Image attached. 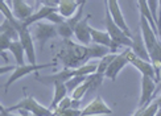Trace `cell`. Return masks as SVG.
Wrapping results in <instances>:
<instances>
[{"instance_id": "obj_3", "label": "cell", "mask_w": 161, "mask_h": 116, "mask_svg": "<svg viewBox=\"0 0 161 116\" xmlns=\"http://www.w3.org/2000/svg\"><path fill=\"white\" fill-rule=\"evenodd\" d=\"M104 26H106V32L110 35L112 42H115L119 46H124V47H130L132 46V38H130L125 33L119 28V26L114 23V20L110 15L108 9L106 8V17H104Z\"/></svg>"}, {"instance_id": "obj_1", "label": "cell", "mask_w": 161, "mask_h": 116, "mask_svg": "<svg viewBox=\"0 0 161 116\" xmlns=\"http://www.w3.org/2000/svg\"><path fill=\"white\" fill-rule=\"evenodd\" d=\"M61 59L64 69H78L89 61V46L73 42L71 40H64V46L57 54Z\"/></svg>"}, {"instance_id": "obj_25", "label": "cell", "mask_w": 161, "mask_h": 116, "mask_svg": "<svg viewBox=\"0 0 161 116\" xmlns=\"http://www.w3.org/2000/svg\"><path fill=\"white\" fill-rule=\"evenodd\" d=\"M57 33H58V36L62 37L64 40H70L73 37V35H74V30L68 25V23H66V20H65L62 24L57 25Z\"/></svg>"}, {"instance_id": "obj_26", "label": "cell", "mask_w": 161, "mask_h": 116, "mask_svg": "<svg viewBox=\"0 0 161 116\" xmlns=\"http://www.w3.org/2000/svg\"><path fill=\"white\" fill-rule=\"evenodd\" d=\"M89 78V82H90V91H95L98 88L102 86L103 80H104V75L103 74H99V73H95V74H91V75L87 77Z\"/></svg>"}, {"instance_id": "obj_16", "label": "cell", "mask_w": 161, "mask_h": 116, "mask_svg": "<svg viewBox=\"0 0 161 116\" xmlns=\"http://www.w3.org/2000/svg\"><path fill=\"white\" fill-rule=\"evenodd\" d=\"M131 50L133 52V54H135L136 57L151 62L149 53H148V50H147V46H145V42H144V40H143L140 28L135 33H132V46H131Z\"/></svg>"}, {"instance_id": "obj_12", "label": "cell", "mask_w": 161, "mask_h": 116, "mask_svg": "<svg viewBox=\"0 0 161 116\" xmlns=\"http://www.w3.org/2000/svg\"><path fill=\"white\" fill-rule=\"evenodd\" d=\"M90 15H87L83 17V20L80 21L74 29V37L77 38L78 44L83 45V46H89L91 45V26L89 25V20Z\"/></svg>"}, {"instance_id": "obj_4", "label": "cell", "mask_w": 161, "mask_h": 116, "mask_svg": "<svg viewBox=\"0 0 161 116\" xmlns=\"http://www.w3.org/2000/svg\"><path fill=\"white\" fill-rule=\"evenodd\" d=\"M58 36L57 33V25L48 23V21H40L35 24V32H33V40L38 44L40 49L42 50L45 44L50 38H54Z\"/></svg>"}, {"instance_id": "obj_13", "label": "cell", "mask_w": 161, "mask_h": 116, "mask_svg": "<svg viewBox=\"0 0 161 116\" xmlns=\"http://www.w3.org/2000/svg\"><path fill=\"white\" fill-rule=\"evenodd\" d=\"M74 74H73V69H64L58 73H54L52 75H44V77H40V75H36V79L42 85H46V86H54L56 83H66L68 80H70Z\"/></svg>"}, {"instance_id": "obj_36", "label": "cell", "mask_w": 161, "mask_h": 116, "mask_svg": "<svg viewBox=\"0 0 161 116\" xmlns=\"http://www.w3.org/2000/svg\"><path fill=\"white\" fill-rule=\"evenodd\" d=\"M153 102H155V103H156V104L158 106V108H160V107H161V95H160L158 98H156V99L153 100Z\"/></svg>"}, {"instance_id": "obj_32", "label": "cell", "mask_w": 161, "mask_h": 116, "mask_svg": "<svg viewBox=\"0 0 161 116\" xmlns=\"http://www.w3.org/2000/svg\"><path fill=\"white\" fill-rule=\"evenodd\" d=\"M12 42H13V41L11 38H8V37L4 36V35H0V49H2V52L9 50Z\"/></svg>"}, {"instance_id": "obj_7", "label": "cell", "mask_w": 161, "mask_h": 116, "mask_svg": "<svg viewBox=\"0 0 161 116\" xmlns=\"http://www.w3.org/2000/svg\"><path fill=\"white\" fill-rule=\"evenodd\" d=\"M104 4H106V8L108 9V12H110L114 23H115L130 38H132V32H131V29L128 28V25H127V23H125L124 15H123L122 9H120L118 0H107Z\"/></svg>"}, {"instance_id": "obj_22", "label": "cell", "mask_w": 161, "mask_h": 116, "mask_svg": "<svg viewBox=\"0 0 161 116\" xmlns=\"http://www.w3.org/2000/svg\"><path fill=\"white\" fill-rule=\"evenodd\" d=\"M111 53L110 47H106L98 44H91L89 45V61L90 59H102L107 54Z\"/></svg>"}, {"instance_id": "obj_28", "label": "cell", "mask_w": 161, "mask_h": 116, "mask_svg": "<svg viewBox=\"0 0 161 116\" xmlns=\"http://www.w3.org/2000/svg\"><path fill=\"white\" fill-rule=\"evenodd\" d=\"M86 79H87V77H73L70 80H68L65 83L66 85V88H68L69 92H74L80 85L85 83Z\"/></svg>"}, {"instance_id": "obj_29", "label": "cell", "mask_w": 161, "mask_h": 116, "mask_svg": "<svg viewBox=\"0 0 161 116\" xmlns=\"http://www.w3.org/2000/svg\"><path fill=\"white\" fill-rule=\"evenodd\" d=\"M54 116H82V110L69 108V110H53Z\"/></svg>"}, {"instance_id": "obj_30", "label": "cell", "mask_w": 161, "mask_h": 116, "mask_svg": "<svg viewBox=\"0 0 161 116\" xmlns=\"http://www.w3.org/2000/svg\"><path fill=\"white\" fill-rule=\"evenodd\" d=\"M69 108H74V100L69 97H66L61 103L57 106L56 110H69Z\"/></svg>"}, {"instance_id": "obj_34", "label": "cell", "mask_w": 161, "mask_h": 116, "mask_svg": "<svg viewBox=\"0 0 161 116\" xmlns=\"http://www.w3.org/2000/svg\"><path fill=\"white\" fill-rule=\"evenodd\" d=\"M16 67H17V65L2 66V69H0V73H2V74H4V73H7V71H9V70H12V71H15V70H16Z\"/></svg>"}, {"instance_id": "obj_2", "label": "cell", "mask_w": 161, "mask_h": 116, "mask_svg": "<svg viewBox=\"0 0 161 116\" xmlns=\"http://www.w3.org/2000/svg\"><path fill=\"white\" fill-rule=\"evenodd\" d=\"M5 108H7V111H9V112L23 110V111L31 112L35 116H54V113H53V111L50 108H46V107L41 106L33 97H25L23 100H20L15 106L5 107Z\"/></svg>"}, {"instance_id": "obj_31", "label": "cell", "mask_w": 161, "mask_h": 116, "mask_svg": "<svg viewBox=\"0 0 161 116\" xmlns=\"http://www.w3.org/2000/svg\"><path fill=\"white\" fill-rule=\"evenodd\" d=\"M157 7H158V2H155V0H151L148 2V8L151 11V15L155 20V23L157 25V20H158V15H157Z\"/></svg>"}, {"instance_id": "obj_37", "label": "cell", "mask_w": 161, "mask_h": 116, "mask_svg": "<svg viewBox=\"0 0 161 116\" xmlns=\"http://www.w3.org/2000/svg\"><path fill=\"white\" fill-rule=\"evenodd\" d=\"M156 116H161V107L158 108V111H157V113H156Z\"/></svg>"}, {"instance_id": "obj_5", "label": "cell", "mask_w": 161, "mask_h": 116, "mask_svg": "<svg viewBox=\"0 0 161 116\" xmlns=\"http://www.w3.org/2000/svg\"><path fill=\"white\" fill-rule=\"evenodd\" d=\"M56 66V62H50V64H42V65H24V66H17L15 71H12L11 77L8 78V80L5 82L4 85V90L7 91L9 88V86H12L15 83L16 80L21 79L23 77L28 75L31 73H35V71H38V70H42V69H49V67H54Z\"/></svg>"}, {"instance_id": "obj_8", "label": "cell", "mask_w": 161, "mask_h": 116, "mask_svg": "<svg viewBox=\"0 0 161 116\" xmlns=\"http://www.w3.org/2000/svg\"><path fill=\"white\" fill-rule=\"evenodd\" d=\"M130 50H131L130 47H125L122 53H119L118 56L115 57V59L111 62L110 67L107 69V71L104 74L106 78H108L111 80H116L119 73L130 64V61H128V53H130Z\"/></svg>"}, {"instance_id": "obj_24", "label": "cell", "mask_w": 161, "mask_h": 116, "mask_svg": "<svg viewBox=\"0 0 161 116\" xmlns=\"http://www.w3.org/2000/svg\"><path fill=\"white\" fill-rule=\"evenodd\" d=\"M118 56V54H112V53H110V54H107L106 57H103L102 59H99V62H98V70H97V73H99V74H106V71H107V69L110 67V65H111V62L114 59H115V57Z\"/></svg>"}, {"instance_id": "obj_21", "label": "cell", "mask_w": 161, "mask_h": 116, "mask_svg": "<svg viewBox=\"0 0 161 116\" xmlns=\"http://www.w3.org/2000/svg\"><path fill=\"white\" fill-rule=\"evenodd\" d=\"M54 95H53V102L50 104V110H56L57 106L61 103V102L68 97V88H66V85L65 83H56L54 86Z\"/></svg>"}, {"instance_id": "obj_18", "label": "cell", "mask_w": 161, "mask_h": 116, "mask_svg": "<svg viewBox=\"0 0 161 116\" xmlns=\"http://www.w3.org/2000/svg\"><path fill=\"white\" fill-rule=\"evenodd\" d=\"M149 53V59L151 64L155 67L156 77H157V85L160 83V77H161V40L157 41V44L148 52Z\"/></svg>"}, {"instance_id": "obj_11", "label": "cell", "mask_w": 161, "mask_h": 116, "mask_svg": "<svg viewBox=\"0 0 161 116\" xmlns=\"http://www.w3.org/2000/svg\"><path fill=\"white\" fill-rule=\"evenodd\" d=\"M128 61H130V64L133 66V67H136V70L140 71V74L144 77H149L152 79H155L156 80V83H157V77H156V71H155V67H153V65L151 62H148V61H144L142 58H139L136 57L135 54H133L132 50H130L128 53Z\"/></svg>"}, {"instance_id": "obj_38", "label": "cell", "mask_w": 161, "mask_h": 116, "mask_svg": "<svg viewBox=\"0 0 161 116\" xmlns=\"http://www.w3.org/2000/svg\"><path fill=\"white\" fill-rule=\"evenodd\" d=\"M158 37H160V40H161V28L158 29Z\"/></svg>"}, {"instance_id": "obj_20", "label": "cell", "mask_w": 161, "mask_h": 116, "mask_svg": "<svg viewBox=\"0 0 161 116\" xmlns=\"http://www.w3.org/2000/svg\"><path fill=\"white\" fill-rule=\"evenodd\" d=\"M9 52L13 54V58H15V62L17 66H24L25 65V58H26V54H25V50L21 45V42L19 41H13L11 44V47H9Z\"/></svg>"}, {"instance_id": "obj_39", "label": "cell", "mask_w": 161, "mask_h": 116, "mask_svg": "<svg viewBox=\"0 0 161 116\" xmlns=\"http://www.w3.org/2000/svg\"><path fill=\"white\" fill-rule=\"evenodd\" d=\"M158 90L161 91V77H160V87H158Z\"/></svg>"}, {"instance_id": "obj_19", "label": "cell", "mask_w": 161, "mask_h": 116, "mask_svg": "<svg viewBox=\"0 0 161 116\" xmlns=\"http://www.w3.org/2000/svg\"><path fill=\"white\" fill-rule=\"evenodd\" d=\"M91 44H98V45H102V46L110 47L111 49L114 42H112V40L107 32L91 28Z\"/></svg>"}, {"instance_id": "obj_23", "label": "cell", "mask_w": 161, "mask_h": 116, "mask_svg": "<svg viewBox=\"0 0 161 116\" xmlns=\"http://www.w3.org/2000/svg\"><path fill=\"white\" fill-rule=\"evenodd\" d=\"M137 5H139V9H140V15L144 16V17L147 19V21L151 24V26L153 28V30L156 32V35H158V32H157V25H156L155 20H153V17H152V15H151V11H149V8H148V2H145V0H139Z\"/></svg>"}, {"instance_id": "obj_15", "label": "cell", "mask_w": 161, "mask_h": 116, "mask_svg": "<svg viewBox=\"0 0 161 116\" xmlns=\"http://www.w3.org/2000/svg\"><path fill=\"white\" fill-rule=\"evenodd\" d=\"M11 5L13 16L21 23H25L35 13V8L24 0H13V2H11Z\"/></svg>"}, {"instance_id": "obj_14", "label": "cell", "mask_w": 161, "mask_h": 116, "mask_svg": "<svg viewBox=\"0 0 161 116\" xmlns=\"http://www.w3.org/2000/svg\"><path fill=\"white\" fill-rule=\"evenodd\" d=\"M139 28H140V32H142V36H143L144 42H145L147 50L149 52L152 47L157 44V41L160 38H157L156 32L153 30L151 24L147 21V19L144 16H142V15H140V25H139Z\"/></svg>"}, {"instance_id": "obj_17", "label": "cell", "mask_w": 161, "mask_h": 116, "mask_svg": "<svg viewBox=\"0 0 161 116\" xmlns=\"http://www.w3.org/2000/svg\"><path fill=\"white\" fill-rule=\"evenodd\" d=\"M80 4L82 2H77V0H59L57 5V12L65 20H68L75 15Z\"/></svg>"}, {"instance_id": "obj_9", "label": "cell", "mask_w": 161, "mask_h": 116, "mask_svg": "<svg viewBox=\"0 0 161 116\" xmlns=\"http://www.w3.org/2000/svg\"><path fill=\"white\" fill-rule=\"evenodd\" d=\"M112 110L107 106V103L103 100V98L98 95V97L91 100L83 110L82 116H103V115H112Z\"/></svg>"}, {"instance_id": "obj_6", "label": "cell", "mask_w": 161, "mask_h": 116, "mask_svg": "<svg viewBox=\"0 0 161 116\" xmlns=\"http://www.w3.org/2000/svg\"><path fill=\"white\" fill-rule=\"evenodd\" d=\"M19 30V35H20V42H21L25 54H26V59L29 61L31 65H37L36 64V49H35V40H33L32 35H31V30L28 26H25L24 23H21Z\"/></svg>"}, {"instance_id": "obj_35", "label": "cell", "mask_w": 161, "mask_h": 116, "mask_svg": "<svg viewBox=\"0 0 161 116\" xmlns=\"http://www.w3.org/2000/svg\"><path fill=\"white\" fill-rule=\"evenodd\" d=\"M17 112H20V115H21V116H35V115H31L28 111H17Z\"/></svg>"}, {"instance_id": "obj_33", "label": "cell", "mask_w": 161, "mask_h": 116, "mask_svg": "<svg viewBox=\"0 0 161 116\" xmlns=\"http://www.w3.org/2000/svg\"><path fill=\"white\" fill-rule=\"evenodd\" d=\"M0 116H21V115H15V113H11L9 111H7V108L4 106L0 107Z\"/></svg>"}, {"instance_id": "obj_10", "label": "cell", "mask_w": 161, "mask_h": 116, "mask_svg": "<svg viewBox=\"0 0 161 116\" xmlns=\"http://www.w3.org/2000/svg\"><path fill=\"white\" fill-rule=\"evenodd\" d=\"M156 90H157L156 80L149 78V77L142 75V94H140L139 108L140 107H145V106H148L151 103Z\"/></svg>"}, {"instance_id": "obj_27", "label": "cell", "mask_w": 161, "mask_h": 116, "mask_svg": "<svg viewBox=\"0 0 161 116\" xmlns=\"http://www.w3.org/2000/svg\"><path fill=\"white\" fill-rule=\"evenodd\" d=\"M87 91H90V82H89V78H87V79L85 80V83L80 85L74 92H71V99L79 102L80 99L85 97V94H86Z\"/></svg>"}]
</instances>
